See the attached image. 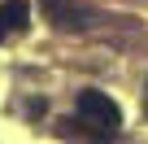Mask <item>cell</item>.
I'll return each mask as SVG.
<instances>
[{
	"label": "cell",
	"instance_id": "cell-3",
	"mask_svg": "<svg viewBox=\"0 0 148 144\" xmlns=\"http://www.w3.org/2000/svg\"><path fill=\"white\" fill-rule=\"evenodd\" d=\"M31 26V5L26 0H0V39L22 35Z\"/></svg>",
	"mask_w": 148,
	"mask_h": 144
},
{
	"label": "cell",
	"instance_id": "cell-1",
	"mask_svg": "<svg viewBox=\"0 0 148 144\" xmlns=\"http://www.w3.org/2000/svg\"><path fill=\"white\" fill-rule=\"evenodd\" d=\"M65 131H87L96 140H113L122 131V105L96 88H83L79 92V118H65L61 122Z\"/></svg>",
	"mask_w": 148,
	"mask_h": 144
},
{
	"label": "cell",
	"instance_id": "cell-4",
	"mask_svg": "<svg viewBox=\"0 0 148 144\" xmlns=\"http://www.w3.org/2000/svg\"><path fill=\"white\" fill-rule=\"evenodd\" d=\"M144 101H148V83H144Z\"/></svg>",
	"mask_w": 148,
	"mask_h": 144
},
{
	"label": "cell",
	"instance_id": "cell-2",
	"mask_svg": "<svg viewBox=\"0 0 148 144\" xmlns=\"http://www.w3.org/2000/svg\"><path fill=\"white\" fill-rule=\"evenodd\" d=\"M39 5H44L48 22H57L61 31H83V26H92V9L74 5V0H39Z\"/></svg>",
	"mask_w": 148,
	"mask_h": 144
}]
</instances>
